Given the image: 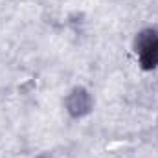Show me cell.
<instances>
[{
	"label": "cell",
	"instance_id": "obj_1",
	"mask_svg": "<svg viewBox=\"0 0 158 158\" xmlns=\"http://www.w3.org/2000/svg\"><path fill=\"white\" fill-rule=\"evenodd\" d=\"M138 61L143 70H153L158 66V30H145L134 42Z\"/></svg>",
	"mask_w": 158,
	"mask_h": 158
},
{
	"label": "cell",
	"instance_id": "obj_2",
	"mask_svg": "<svg viewBox=\"0 0 158 158\" xmlns=\"http://www.w3.org/2000/svg\"><path fill=\"white\" fill-rule=\"evenodd\" d=\"M90 107H92V98L85 88H74L72 94L66 98V109L76 118H81V116L88 114Z\"/></svg>",
	"mask_w": 158,
	"mask_h": 158
}]
</instances>
